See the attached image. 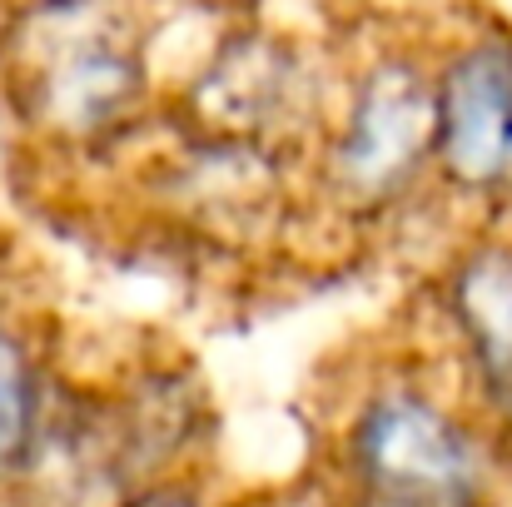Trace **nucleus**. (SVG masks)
<instances>
[{"label": "nucleus", "mask_w": 512, "mask_h": 507, "mask_svg": "<svg viewBox=\"0 0 512 507\" xmlns=\"http://www.w3.org/2000/svg\"><path fill=\"white\" fill-rule=\"evenodd\" d=\"M324 478L348 507H512V453L418 348L368 353L343 373Z\"/></svg>", "instance_id": "obj_1"}, {"label": "nucleus", "mask_w": 512, "mask_h": 507, "mask_svg": "<svg viewBox=\"0 0 512 507\" xmlns=\"http://www.w3.org/2000/svg\"><path fill=\"white\" fill-rule=\"evenodd\" d=\"M299 179L304 209L348 234H388L438 204L428 35L378 30L334 55V85Z\"/></svg>", "instance_id": "obj_2"}, {"label": "nucleus", "mask_w": 512, "mask_h": 507, "mask_svg": "<svg viewBox=\"0 0 512 507\" xmlns=\"http://www.w3.org/2000/svg\"><path fill=\"white\" fill-rule=\"evenodd\" d=\"M5 90L40 150L115 155L155 120L150 35L125 0H30L5 40Z\"/></svg>", "instance_id": "obj_3"}, {"label": "nucleus", "mask_w": 512, "mask_h": 507, "mask_svg": "<svg viewBox=\"0 0 512 507\" xmlns=\"http://www.w3.org/2000/svg\"><path fill=\"white\" fill-rule=\"evenodd\" d=\"M433 55V194L473 224H512V25L453 20Z\"/></svg>", "instance_id": "obj_4"}, {"label": "nucleus", "mask_w": 512, "mask_h": 507, "mask_svg": "<svg viewBox=\"0 0 512 507\" xmlns=\"http://www.w3.org/2000/svg\"><path fill=\"white\" fill-rule=\"evenodd\" d=\"M334 85V55L274 25L219 30L174 90L179 125L194 135L254 145L284 160H304L324 100Z\"/></svg>", "instance_id": "obj_5"}, {"label": "nucleus", "mask_w": 512, "mask_h": 507, "mask_svg": "<svg viewBox=\"0 0 512 507\" xmlns=\"http://www.w3.org/2000/svg\"><path fill=\"white\" fill-rule=\"evenodd\" d=\"M512 453V224H473L438 259L413 343Z\"/></svg>", "instance_id": "obj_6"}, {"label": "nucleus", "mask_w": 512, "mask_h": 507, "mask_svg": "<svg viewBox=\"0 0 512 507\" xmlns=\"http://www.w3.org/2000/svg\"><path fill=\"white\" fill-rule=\"evenodd\" d=\"M150 194L174 224L204 234V239H259L284 229V219L304 204L299 160L174 130L165 150H155L150 165H140ZM309 214V209H304Z\"/></svg>", "instance_id": "obj_7"}, {"label": "nucleus", "mask_w": 512, "mask_h": 507, "mask_svg": "<svg viewBox=\"0 0 512 507\" xmlns=\"http://www.w3.org/2000/svg\"><path fill=\"white\" fill-rule=\"evenodd\" d=\"M100 388L105 428L125 473V488L209 473L214 403L204 378L174 353H140Z\"/></svg>", "instance_id": "obj_8"}, {"label": "nucleus", "mask_w": 512, "mask_h": 507, "mask_svg": "<svg viewBox=\"0 0 512 507\" xmlns=\"http://www.w3.org/2000/svg\"><path fill=\"white\" fill-rule=\"evenodd\" d=\"M65 373L50 329L20 304L0 299V503L25 473Z\"/></svg>", "instance_id": "obj_9"}, {"label": "nucleus", "mask_w": 512, "mask_h": 507, "mask_svg": "<svg viewBox=\"0 0 512 507\" xmlns=\"http://www.w3.org/2000/svg\"><path fill=\"white\" fill-rule=\"evenodd\" d=\"M110 507H229V503H224V493L214 488L209 473H189V478H165V483L130 488Z\"/></svg>", "instance_id": "obj_10"}, {"label": "nucleus", "mask_w": 512, "mask_h": 507, "mask_svg": "<svg viewBox=\"0 0 512 507\" xmlns=\"http://www.w3.org/2000/svg\"><path fill=\"white\" fill-rule=\"evenodd\" d=\"M324 507H348V503H339V498H324Z\"/></svg>", "instance_id": "obj_11"}]
</instances>
